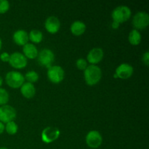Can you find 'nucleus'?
I'll return each mask as SVG.
<instances>
[{
	"label": "nucleus",
	"instance_id": "1",
	"mask_svg": "<svg viewBox=\"0 0 149 149\" xmlns=\"http://www.w3.org/2000/svg\"><path fill=\"white\" fill-rule=\"evenodd\" d=\"M84 80L90 86L95 85L100 81L102 77V71L96 65H87L84 72Z\"/></svg>",
	"mask_w": 149,
	"mask_h": 149
},
{
	"label": "nucleus",
	"instance_id": "3",
	"mask_svg": "<svg viewBox=\"0 0 149 149\" xmlns=\"http://www.w3.org/2000/svg\"><path fill=\"white\" fill-rule=\"evenodd\" d=\"M6 83L13 89L20 88L25 81L24 76L18 71H12L7 73L5 77Z\"/></svg>",
	"mask_w": 149,
	"mask_h": 149
},
{
	"label": "nucleus",
	"instance_id": "4",
	"mask_svg": "<svg viewBox=\"0 0 149 149\" xmlns=\"http://www.w3.org/2000/svg\"><path fill=\"white\" fill-rule=\"evenodd\" d=\"M149 24V15L143 11H140L134 15L132 25L136 30H143Z\"/></svg>",
	"mask_w": 149,
	"mask_h": 149
},
{
	"label": "nucleus",
	"instance_id": "28",
	"mask_svg": "<svg viewBox=\"0 0 149 149\" xmlns=\"http://www.w3.org/2000/svg\"><path fill=\"white\" fill-rule=\"evenodd\" d=\"M4 130H5V126H4V125L2 123V122H0V135L3 133Z\"/></svg>",
	"mask_w": 149,
	"mask_h": 149
},
{
	"label": "nucleus",
	"instance_id": "9",
	"mask_svg": "<svg viewBox=\"0 0 149 149\" xmlns=\"http://www.w3.org/2000/svg\"><path fill=\"white\" fill-rule=\"evenodd\" d=\"M61 132L58 128L55 127H47L42 132V141L45 143H51L57 141L60 136Z\"/></svg>",
	"mask_w": 149,
	"mask_h": 149
},
{
	"label": "nucleus",
	"instance_id": "23",
	"mask_svg": "<svg viewBox=\"0 0 149 149\" xmlns=\"http://www.w3.org/2000/svg\"><path fill=\"white\" fill-rule=\"evenodd\" d=\"M10 9V3L7 0H0V14L7 13Z\"/></svg>",
	"mask_w": 149,
	"mask_h": 149
},
{
	"label": "nucleus",
	"instance_id": "15",
	"mask_svg": "<svg viewBox=\"0 0 149 149\" xmlns=\"http://www.w3.org/2000/svg\"><path fill=\"white\" fill-rule=\"evenodd\" d=\"M20 93L22 95L27 99L32 98L36 94V89L34 85L31 83L24 82L20 87Z\"/></svg>",
	"mask_w": 149,
	"mask_h": 149
},
{
	"label": "nucleus",
	"instance_id": "30",
	"mask_svg": "<svg viewBox=\"0 0 149 149\" xmlns=\"http://www.w3.org/2000/svg\"><path fill=\"white\" fill-rule=\"evenodd\" d=\"M1 46H2V41H1V38H0V50L1 49Z\"/></svg>",
	"mask_w": 149,
	"mask_h": 149
},
{
	"label": "nucleus",
	"instance_id": "7",
	"mask_svg": "<svg viewBox=\"0 0 149 149\" xmlns=\"http://www.w3.org/2000/svg\"><path fill=\"white\" fill-rule=\"evenodd\" d=\"M38 62L40 65L49 68L55 61V54L51 49H44L38 54Z\"/></svg>",
	"mask_w": 149,
	"mask_h": 149
},
{
	"label": "nucleus",
	"instance_id": "17",
	"mask_svg": "<svg viewBox=\"0 0 149 149\" xmlns=\"http://www.w3.org/2000/svg\"><path fill=\"white\" fill-rule=\"evenodd\" d=\"M85 23L80 20H76V21L73 22L71 26V31L74 36H81L85 32Z\"/></svg>",
	"mask_w": 149,
	"mask_h": 149
},
{
	"label": "nucleus",
	"instance_id": "8",
	"mask_svg": "<svg viewBox=\"0 0 149 149\" xmlns=\"http://www.w3.org/2000/svg\"><path fill=\"white\" fill-rule=\"evenodd\" d=\"M86 143L90 148L95 149L99 148L103 143V137L97 130L90 131L85 138Z\"/></svg>",
	"mask_w": 149,
	"mask_h": 149
},
{
	"label": "nucleus",
	"instance_id": "18",
	"mask_svg": "<svg viewBox=\"0 0 149 149\" xmlns=\"http://www.w3.org/2000/svg\"><path fill=\"white\" fill-rule=\"evenodd\" d=\"M128 40L132 45H139L141 42V35L139 31L136 29H132L129 33Z\"/></svg>",
	"mask_w": 149,
	"mask_h": 149
},
{
	"label": "nucleus",
	"instance_id": "29",
	"mask_svg": "<svg viewBox=\"0 0 149 149\" xmlns=\"http://www.w3.org/2000/svg\"><path fill=\"white\" fill-rule=\"evenodd\" d=\"M2 84H3V79L1 78V77L0 76V87L2 85Z\"/></svg>",
	"mask_w": 149,
	"mask_h": 149
},
{
	"label": "nucleus",
	"instance_id": "13",
	"mask_svg": "<svg viewBox=\"0 0 149 149\" xmlns=\"http://www.w3.org/2000/svg\"><path fill=\"white\" fill-rule=\"evenodd\" d=\"M103 55H104V52L103 49L100 47H95L92 49L89 52L87 59L91 65H95V64L98 63L103 60Z\"/></svg>",
	"mask_w": 149,
	"mask_h": 149
},
{
	"label": "nucleus",
	"instance_id": "21",
	"mask_svg": "<svg viewBox=\"0 0 149 149\" xmlns=\"http://www.w3.org/2000/svg\"><path fill=\"white\" fill-rule=\"evenodd\" d=\"M24 78L25 79L27 80V82L33 84V83L36 82L38 81V79H39V74L35 71H30L26 73Z\"/></svg>",
	"mask_w": 149,
	"mask_h": 149
},
{
	"label": "nucleus",
	"instance_id": "11",
	"mask_svg": "<svg viewBox=\"0 0 149 149\" xmlns=\"http://www.w3.org/2000/svg\"><path fill=\"white\" fill-rule=\"evenodd\" d=\"M133 67L129 63H122L116 68L113 77L122 79H127L133 74Z\"/></svg>",
	"mask_w": 149,
	"mask_h": 149
},
{
	"label": "nucleus",
	"instance_id": "24",
	"mask_svg": "<svg viewBox=\"0 0 149 149\" xmlns=\"http://www.w3.org/2000/svg\"><path fill=\"white\" fill-rule=\"evenodd\" d=\"M76 65H77V67L78 69L84 71L87 67V62L84 58H79V59H78L77 61Z\"/></svg>",
	"mask_w": 149,
	"mask_h": 149
},
{
	"label": "nucleus",
	"instance_id": "6",
	"mask_svg": "<svg viewBox=\"0 0 149 149\" xmlns=\"http://www.w3.org/2000/svg\"><path fill=\"white\" fill-rule=\"evenodd\" d=\"M17 116L16 110L10 105H4L0 106V122L3 124H7L14 119Z\"/></svg>",
	"mask_w": 149,
	"mask_h": 149
},
{
	"label": "nucleus",
	"instance_id": "26",
	"mask_svg": "<svg viewBox=\"0 0 149 149\" xmlns=\"http://www.w3.org/2000/svg\"><path fill=\"white\" fill-rule=\"evenodd\" d=\"M143 62L146 65H148L149 64V52L148 51H146L143 55Z\"/></svg>",
	"mask_w": 149,
	"mask_h": 149
},
{
	"label": "nucleus",
	"instance_id": "31",
	"mask_svg": "<svg viewBox=\"0 0 149 149\" xmlns=\"http://www.w3.org/2000/svg\"><path fill=\"white\" fill-rule=\"evenodd\" d=\"M0 149H8L7 148H5V147H1Z\"/></svg>",
	"mask_w": 149,
	"mask_h": 149
},
{
	"label": "nucleus",
	"instance_id": "27",
	"mask_svg": "<svg viewBox=\"0 0 149 149\" xmlns=\"http://www.w3.org/2000/svg\"><path fill=\"white\" fill-rule=\"evenodd\" d=\"M119 26H120V24H119V23H116V22H115V21L112 22V23H111V28H112V29H117L119 27Z\"/></svg>",
	"mask_w": 149,
	"mask_h": 149
},
{
	"label": "nucleus",
	"instance_id": "22",
	"mask_svg": "<svg viewBox=\"0 0 149 149\" xmlns=\"http://www.w3.org/2000/svg\"><path fill=\"white\" fill-rule=\"evenodd\" d=\"M9 101V94L5 89L0 88V106L7 105Z\"/></svg>",
	"mask_w": 149,
	"mask_h": 149
},
{
	"label": "nucleus",
	"instance_id": "25",
	"mask_svg": "<svg viewBox=\"0 0 149 149\" xmlns=\"http://www.w3.org/2000/svg\"><path fill=\"white\" fill-rule=\"evenodd\" d=\"M10 55L7 52H4L0 55V59L3 62H9Z\"/></svg>",
	"mask_w": 149,
	"mask_h": 149
},
{
	"label": "nucleus",
	"instance_id": "12",
	"mask_svg": "<svg viewBox=\"0 0 149 149\" xmlns=\"http://www.w3.org/2000/svg\"><path fill=\"white\" fill-rule=\"evenodd\" d=\"M45 27L49 33H55L61 28V22L55 16H49L45 20Z\"/></svg>",
	"mask_w": 149,
	"mask_h": 149
},
{
	"label": "nucleus",
	"instance_id": "5",
	"mask_svg": "<svg viewBox=\"0 0 149 149\" xmlns=\"http://www.w3.org/2000/svg\"><path fill=\"white\" fill-rule=\"evenodd\" d=\"M65 72L60 65H52L48 68L47 77L50 81L54 84H59L63 80Z\"/></svg>",
	"mask_w": 149,
	"mask_h": 149
},
{
	"label": "nucleus",
	"instance_id": "16",
	"mask_svg": "<svg viewBox=\"0 0 149 149\" xmlns=\"http://www.w3.org/2000/svg\"><path fill=\"white\" fill-rule=\"evenodd\" d=\"M23 52L24 56L29 59H35L37 58L39 54L36 47L33 44L30 43H27L23 46Z\"/></svg>",
	"mask_w": 149,
	"mask_h": 149
},
{
	"label": "nucleus",
	"instance_id": "2",
	"mask_svg": "<svg viewBox=\"0 0 149 149\" xmlns=\"http://www.w3.org/2000/svg\"><path fill=\"white\" fill-rule=\"evenodd\" d=\"M111 17L113 21L120 24L129 20L131 17V10L127 6H118L112 12Z\"/></svg>",
	"mask_w": 149,
	"mask_h": 149
},
{
	"label": "nucleus",
	"instance_id": "14",
	"mask_svg": "<svg viewBox=\"0 0 149 149\" xmlns=\"http://www.w3.org/2000/svg\"><path fill=\"white\" fill-rule=\"evenodd\" d=\"M13 41L15 43L20 46H24L25 45L28 43L29 39V33L27 31L23 29H19V30L16 31L14 33H13Z\"/></svg>",
	"mask_w": 149,
	"mask_h": 149
},
{
	"label": "nucleus",
	"instance_id": "10",
	"mask_svg": "<svg viewBox=\"0 0 149 149\" xmlns=\"http://www.w3.org/2000/svg\"><path fill=\"white\" fill-rule=\"evenodd\" d=\"M9 63L13 68L20 69L25 68L27 65L28 61L23 54L19 52H15L10 55Z\"/></svg>",
	"mask_w": 149,
	"mask_h": 149
},
{
	"label": "nucleus",
	"instance_id": "20",
	"mask_svg": "<svg viewBox=\"0 0 149 149\" xmlns=\"http://www.w3.org/2000/svg\"><path fill=\"white\" fill-rule=\"evenodd\" d=\"M5 130L9 135H15L18 130V126L14 121H11V122L6 124Z\"/></svg>",
	"mask_w": 149,
	"mask_h": 149
},
{
	"label": "nucleus",
	"instance_id": "19",
	"mask_svg": "<svg viewBox=\"0 0 149 149\" xmlns=\"http://www.w3.org/2000/svg\"><path fill=\"white\" fill-rule=\"evenodd\" d=\"M29 39L33 43H40L43 39V34L40 31L33 29L29 33Z\"/></svg>",
	"mask_w": 149,
	"mask_h": 149
}]
</instances>
